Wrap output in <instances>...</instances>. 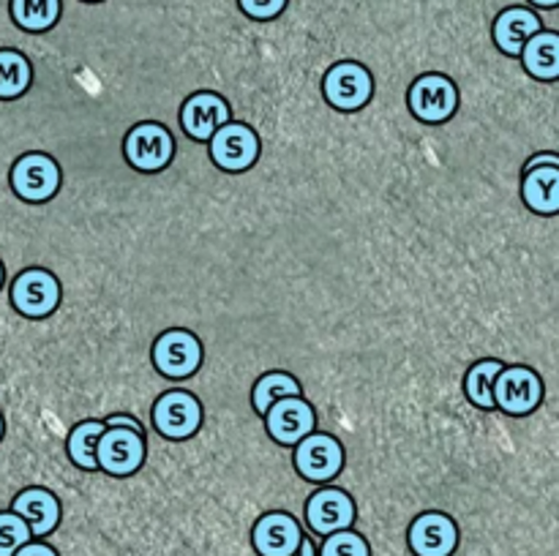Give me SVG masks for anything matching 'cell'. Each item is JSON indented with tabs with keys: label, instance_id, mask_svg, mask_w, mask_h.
Wrapping results in <instances>:
<instances>
[{
	"label": "cell",
	"instance_id": "obj_1",
	"mask_svg": "<svg viewBox=\"0 0 559 556\" xmlns=\"http://www.w3.org/2000/svg\"><path fill=\"white\" fill-rule=\"evenodd\" d=\"M544 379L530 365H506L495 379V407L513 418L533 414L544 403Z\"/></svg>",
	"mask_w": 559,
	"mask_h": 556
},
{
	"label": "cell",
	"instance_id": "obj_2",
	"mask_svg": "<svg viewBox=\"0 0 559 556\" xmlns=\"http://www.w3.org/2000/svg\"><path fill=\"white\" fill-rule=\"evenodd\" d=\"M151 358L158 374L167 379H189L202 363V343L194 333L173 327L156 338Z\"/></svg>",
	"mask_w": 559,
	"mask_h": 556
},
{
	"label": "cell",
	"instance_id": "obj_3",
	"mask_svg": "<svg viewBox=\"0 0 559 556\" xmlns=\"http://www.w3.org/2000/svg\"><path fill=\"white\" fill-rule=\"evenodd\" d=\"M371 93H374L371 74L366 71V65L355 63V60H342L322 76V96L342 112H355V109L366 107Z\"/></svg>",
	"mask_w": 559,
	"mask_h": 556
},
{
	"label": "cell",
	"instance_id": "obj_4",
	"mask_svg": "<svg viewBox=\"0 0 559 556\" xmlns=\"http://www.w3.org/2000/svg\"><path fill=\"white\" fill-rule=\"evenodd\" d=\"M407 101L409 112L420 123L437 125L453 118V112L459 109V90L445 74H424L413 82Z\"/></svg>",
	"mask_w": 559,
	"mask_h": 556
},
{
	"label": "cell",
	"instance_id": "obj_5",
	"mask_svg": "<svg viewBox=\"0 0 559 556\" xmlns=\"http://www.w3.org/2000/svg\"><path fill=\"white\" fill-rule=\"evenodd\" d=\"M126 161L140 172H162L175 156V140L167 125L140 123L123 140Z\"/></svg>",
	"mask_w": 559,
	"mask_h": 556
},
{
	"label": "cell",
	"instance_id": "obj_6",
	"mask_svg": "<svg viewBox=\"0 0 559 556\" xmlns=\"http://www.w3.org/2000/svg\"><path fill=\"white\" fill-rule=\"evenodd\" d=\"M11 303L22 316L44 319L60 305V281L41 267L22 270L11 283Z\"/></svg>",
	"mask_w": 559,
	"mask_h": 556
},
{
	"label": "cell",
	"instance_id": "obj_7",
	"mask_svg": "<svg viewBox=\"0 0 559 556\" xmlns=\"http://www.w3.org/2000/svg\"><path fill=\"white\" fill-rule=\"evenodd\" d=\"M295 467L306 480L325 483L344 469V447L336 436L311 431L295 445Z\"/></svg>",
	"mask_w": 559,
	"mask_h": 556
},
{
	"label": "cell",
	"instance_id": "obj_8",
	"mask_svg": "<svg viewBox=\"0 0 559 556\" xmlns=\"http://www.w3.org/2000/svg\"><path fill=\"white\" fill-rule=\"evenodd\" d=\"M260 156V136L246 123H224L211 136V158L224 172H243Z\"/></svg>",
	"mask_w": 559,
	"mask_h": 556
},
{
	"label": "cell",
	"instance_id": "obj_9",
	"mask_svg": "<svg viewBox=\"0 0 559 556\" xmlns=\"http://www.w3.org/2000/svg\"><path fill=\"white\" fill-rule=\"evenodd\" d=\"M11 185L25 202H47L60 189V167L47 153H25L11 169Z\"/></svg>",
	"mask_w": 559,
	"mask_h": 556
},
{
	"label": "cell",
	"instance_id": "obj_10",
	"mask_svg": "<svg viewBox=\"0 0 559 556\" xmlns=\"http://www.w3.org/2000/svg\"><path fill=\"white\" fill-rule=\"evenodd\" d=\"M145 436L131 428H107L96 445L98 469L115 478L134 474L145 461Z\"/></svg>",
	"mask_w": 559,
	"mask_h": 556
},
{
	"label": "cell",
	"instance_id": "obj_11",
	"mask_svg": "<svg viewBox=\"0 0 559 556\" xmlns=\"http://www.w3.org/2000/svg\"><path fill=\"white\" fill-rule=\"evenodd\" d=\"M153 425L167 439H189L202 425V407L189 390H169L153 403Z\"/></svg>",
	"mask_w": 559,
	"mask_h": 556
},
{
	"label": "cell",
	"instance_id": "obj_12",
	"mask_svg": "<svg viewBox=\"0 0 559 556\" xmlns=\"http://www.w3.org/2000/svg\"><path fill=\"white\" fill-rule=\"evenodd\" d=\"M267 434L278 442V445H298L304 436H309L317 425L314 407L306 401L304 396H287L278 398L271 409L265 412Z\"/></svg>",
	"mask_w": 559,
	"mask_h": 556
},
{
	"label": "cell",
	"instance_id": "obj_13",
	"mask_svg": "<svg viewBox=\"0 0 559 556\" xmlns=\"http://www.w3.org/2000/svg\"><path fill=\"white\" fill-rule=\"evenodd\" d=\"M306 521L322 537L342 532L355 521V501L342 488H320L306 501Z\"/></svg>",
	"mask_w": 559,
	"mask_h": 556
},
{
	"label": "cell",
	"instance_id": "obj_14",
	"mask_svg": "<svg viewBox=\"0 0 559 556\" xmlns=\"http://www.w3.org/2000/svg\"><path fill=\"white\" fill-rule=\"evenodd\" d=\"M459 545V529L445 512H424L409 523V548L415 556H451Z\"/></svg>",
	"mask_w": 559,
	"mask_h": 556
},
{
	"label": "cell",
	"instance_id": "obj_15",
	"mask_svg": "<svg viewBox=\"0 0 559 556\" xmlns=\"http://www.w3.org/2000/svg\"><path fill=\"white\" fill-rule=\"evenodd\" d=\"M180 123L191 140L211 142V136L224 123H229V104L218 93H194L186 98L183 109H180Z\"/></svg>",
	"mask_w": 559,
	"mask_h": 556
},
{
	"label": "cell",
	"instance_id": "obj_16",
	"mask_svg": "<svg viewBox=\"0 0 559 556\" xmlns=\"http://www.w3.org/2000/svg\"><path fill=\"white\" fill-rule=\"evenodd\" d=\"M254 548L260 556H293L300 548V523L289 512H267L254 523Z\"/></svg>",
	"mask_w": 559,
	"mask_h": 556
},
{
	"label": "cell",
	"instance_id": "obj_17",
	"mask_svg": "<svg viewBox=\"0 0 559 556\" xmlns=\"http://www.w3.org/2000/svg\"><path fill=\"white\" fill-rule=\"evenodd\" d=\"M522 200L538 216H557L559 213V167L555 164H538L524 169L522 174Z\"/></svg>",
	"mask_w": 559,
	"mask_h": 556
},
{
	"label": "cell",
	"instance_id": "obj_18",
	"mask_svg": "<svg viewBox=\"0 0 559 556\" xmlns=\"http://www.w3.org/2000/svg\"><path fill=\"white\" fill-rule=\"evenodd\" d=\"M14 512L25 518L33 537H44V534H49L58 527L60 501L47 488H25L14 499Z\"/></svg>",
	"mask_w": 559,
	"mask_h": 556
},
{
	"label": "cell",
	"instance_id": "obj_19",
	"mask_svg": "<svg viewBox=\"0 0 559 556\" xmlns=\"http://www.w3.org/2000/svg\"><path fill=\"white\" fill-rule=\"evenodd\" d=\"M540 33V16L530 9H508L495 22V44L511 58H519L524 44Z\"/></svg>",
	"mask_w": 559,
	"mask_h": 556
},
{
	"label": "cell",
	"instance_id": "obj_20",
	"mask_svg": "<svg viewBox=\"0 0 559 556\" xmlns=\"http://www.w3.org/2000/svg\"><path fill=\"white\" fill-rule=\"evenodd\" d=\"M522 63L530 76L538 82H557L559 80V33L540 31L524 44Z\"/></svg>",
	"mask_w": 559,
	"mask_h": 556
},
{
	"label": "cell",
	"instance_id": "obj_21",
	"mask_svg": "<svg viewBox=\"0 0 559 556\" xmlns=\"http://www.w3.org/2000/svg\"><path fill=\"white\" fill-rule=\"evenodd\" d=\"M506 368V363L497 358L478 360L475 365H469L467 376H464V392H467L469 403H475L478 409L491 412L495 407V379L497 374Z\"/></svg>",
	"mask_w": 559,
	"mask_h": 556
},
{
	"label": "cell",
	"instance_id": "obj_22",
	"mask_svg": "<svg viewBox=\"0 0 559 556\" xmlns=\"http://www.w3.org/2000/svg\"><path fill=\"white\" fill-rule=\"evenodd\" d=\"M107 431L104 420H82L71 428L69 442H66V450L69 458L85 472H98V458H96V445L102 439V434Z\"/></svg>",
	"mask_w": 559,
	"mask_h": 556
},
{
	"label": "cell",
	"instance_id": "obj_23",
	"mask_svg": "<svg viewBox=\"0 0 559 556\" xmlns=\"http://www.w3.org/2000/svg\"><path fill=\"white\" fill-rule=\"evenodd\" d=\"M11 16L22 31H49L60 16V0H11Z\"/></svg>",
	"mask_w": 559,
	"mask_h": 556
},
{
	"label": "cell",
	"instance_id": "obj_24",
	"mask_svg": "<svg viewBox=\"0 0 559 556\" xmlns=\"http://www.w3.org/2000/svg\"><path fill=\"white\" fill-rule=\"evenodd\" d=\"M287 396H300V382L295 379L287 371H271V374L260 376L254 385V392H251V401H254L257 414H265L278 398Z\"/></svg>",
	"mask_w": 559,
	"mask_h": 556
},
{
	"label": "cell",
	"instance_id": "obj_25",
	"mask_svg": "<svg viewBox=\"0 0 559 556\" xmlns=\"http://www.w3.org/2000/svg\"><path fill=\"white\" fill-rule=\"evenodd\" d=\"M31 63L22 52L0 49V98H16L31 87Z\"/></svg>",
	"mask_w": 559,
	"mask_h": 556
},
{
	"label": "cell",
	"instance_id": "obj_26",
	"mask_svg": "<svg viewBox=\"0 0 559 556\" xmlns=\"http://www.w3.org/2000/svg\"><path fill=\"white\" fill-rule=\"evenodd\" d=\"M31 527L16 512H0V556H14L25 543H31Z\"/></svg>",
	"mask_w": 559,
	"mask_h": 556
},
{
	"label": "cell",
	"instance_id": "obj_27",
	"mask_svg": "<svg viewBox=\"0 0 559 556\" xmlns=\"http://www.w3.org/2000/svg\"><path fill=\"white\" fill-rule=\"evenodd\" d=\"M322 556H369V543L353 529H342L328 534L322 543Z\"/></svg>",
	"mask_w": 559,
	"mask_h": 556
},
{
	"label": "cell",
	"instance_id": "obj_28",
	"mask_svg": "<svg viewBox=\"0 0 559 556\" xmlns=\"http://www.w3.org/2000/svg\"><path fill=\"white\" fill-rule=\"evenodd\" d=\"M240 11L251 20H273L284 11L287 0H238Z\"/></svg>",
	"mask_w": 559,
	"mask_h": 556
},
{
	"label": "cell",
	"instance_id": "obj_29",
	"mask_svg": "<svg viewBox=\"0 0 559 556\" xmlns=\"http://www.w3.org/2000/svg\"><path fill=\"white\" fill-rule=\"evenodd\" d=\"M104 425H107V428H131L136 431V434L145 436V428H142V423L134 414H109V418L104 420Z\"/></svg>",
	"mask_w": 559,
	"mask_h": 556
},
{
	"label": "cell",
	"instance_id": "obj_30",
	"mask_svg": "<svg viewBox=\"0 0 559 556\" xmlns=\"http://www.w3.org/2000/svg\"><path fill=\"white\" fill-rule=\"evenodd\" d=\"M14 556H58L52 545L47 543H25Z\"/></svg>",
	"mask_w": 559,
	"mask_h": 556
},
{
	"label": "cell",
	"instance_id": "obj_31",
	"mask_svg": "<svg viewBox=\"0 0 559 556\" xmlns=\"http://www.w3.org/2000/svg\"><path fill=\"white\" fill-rule=\"evenodd\" d=\"M538 164H555V167H559V153H538V156H533L527 164H524V169L538 167Z\"/></svg>",
	"mask_w": 559,
	"mask_h": 556
},
{
	"label": "cell",
	"instance_id": "obj_32",
	"mask_svg": "<svg viewBox=\"0 0 559 556\" xmlns=\"http://www.w3.org/2000/svg\"><path fill=\"white\" fill-rule=\"evenodd\" d=\"M293 556H317V551H314V543H311V540L306 537V534H304V540H300V548L295 551Z\"/></svg>",
	"mask_w": 559,
	"mask_h": 556
},
{
	"label": "cell",
	"instance_id": "obj_33",
	"mask_svg": "<svg viewBox=\"0 0 559 556\" xmlns=\"http://www.w3.org/2000/svg\"><path fill=\"white\" fill-rule=\"evenodd\" d=\"M535 5H540V9H555V5H559V0H533Z\"/></svg>",
	"mask_w": 559,
	"mask_h": 556
},
{
	"label": "cell",
	"instance_id": "obj_34",
	"mask_svg": "<svg viewBox=\"0 0 559 556\" xmlns=\"http://www.w3.org/2000/svg\"><path fill=\"white\" fill-rule=\"evenodd\" d=\"M0 283H3V265H0Z\"/></svg>",
	"mask_w": 559,
	"mask_h": 556
},
{
	"label": "cell",
	"instance_id": "obj_35",
	"mask_svg": "<svg viewBox=\"0 0 559 556\" xmlns=\"http://www.w3.org/2000/svg\"><path fill=\"white\" fill-rule=\"evenodd\" d=\"M0 436H3V418H0Z\"/></svg>",
	"mask_w": 559,
	"mask_h": 556
},
{
	"label": "cell",
	"instance_id": "obj_36",
	"mask_svg": "<svg viewBox=\"0 0 559 556\" xmlns=\"http://www.w3.org/2000/svg\"><path fill=\"white\" fill-rule=\"evenodd\" d=\"M91 3H93V0H91Z\"/></svg>",
	"mask_w": 559,
	"mask_h": 556
}]
</instances>
